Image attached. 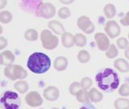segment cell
<instances>
[{
  "label": "cell",
  "instance_id": "ac0fdd59",
  "mask_svg": "<svg viewBox=\"0 0 129 109\" xmlns=\"http://www.w3.org/2000/svg\"><path fill=\"white\" fill-rule=\"evenodd\" d=\"M103 12H104V15L107 17V19H111L115 17V15L116 14V8L114 4L107 3L103 8Z\"/></svg>",
  "mask_w": 129,
  "mask_h": 109
},
{
  "label": "cell",
  "instance_id": "d6a6232c",
  "mask_svg": "<svg viewBox=\"0 0 129 109\" xmlns=\"http://www.w3.org/2000/svg\"><path fill=\"white\" fill-rule=\"evenodd\" d=\"M7 40L4 38L3 36H0V49L3 50L4 48H6L7 46Z\"/></svg>",
  "mask_w": 129,
  "mask_h": 109
},
{
  "label": "cell",
  "instance_id": "8d00e7d4",
  "mask_svg": "<svg viewBox=\"0 0 129 109\" xmlns=\"http://www.w3.org/2000/svg\"><path fill=\"white\" fill-rule=\"evenodd\" d=\"M124 55H125V58H126L127 60H129V47L127 48L126 50L124 52Z\"/></svg>",
  "mask_w": 129,
  "mask_h": 109
},
{
  "label": "cell",
  "instance_id": "4fadbf2b",
  "mask_svg": "<svg viewBox=\"0 0 129 109\" xmlns=\"http://www.w3.org/2000/svg\"><path fill=\"white\" fill-rule=\"evenodd\" d=\"M48 26L56 35L62 36L66 32V30H64V28L63 27L62 23L57 21V20H51V21L48 22Z\"/></svg>",
  "mask_w": 129,
  "mask_h": 109
},
{
  "label": "cell",
  "instance_id": "2e32d148",
  "mask_svg": "<svg viewBox=\"0 0 129 109\" xmlns=\"http://www.w3.org/2000/svg\"><path fill=\"white\" fill-rule=\"evenodd\" d=\"M114 67L120 72L123 73L129 72V64L126 60L123 58H118L115 60Z\"/></svg>",
  "mask_w": 129,
  "mask_h": 109
},
{
  "label": "cell",
  "instance_id": "3957f363",
  "mask_svg": "<svg viewBox=\"0 0 129 109\" xmlns=\"http://www.w3.org/2000/svg\"><path fill=\"white\" fill-rule=\"evenodd\" d=\"M0 103L3 109H19L21 106V99L16 92L7 91L2 95Z\"/></svg>",
  "mask_w": 129,
  "mask_h": 109
},
{
  "label": "cell",
  "instance_id": "44dd1931",
  "mask_svg": "<svg viewBox=\"0 0 129 109\" xmlns=\"http://www.w3.org/2000/svg\"><path fill=\"white\" fill-rule=\"evenodd\" d=\"M75 96L77 100L80 103H88L89 100H90V98H89V91H87L86 90H84V89L80 90Z\"/></svg>",
  "mask_w": 129,
  "mask_h": 109
},
{
  "label": "cell",
  "instance_id": "277c9868",
  "mask_svg": "<svg viewBox=\"0 0 129 109\" xmlns=\"http://www.w3.org/2000/svg\"><path fill=\"white\" fill-rule=\"evenodd\" d=\"M4 75L12 81L23 80L27 78V73L19 65H9L4 69Z\"/></svg>",
  "mask_w": 129,
  "mask_h": 109
},
{
  "label": "cell",
  "instance_id": "5b68a950",
  "mask_svg": "<svg viewBox=\"0 0 129 109\" xmlns=\"http://www.w3.org/2000/svg\"><path fill=\"white\" fill-rule=\"evenodd\" d=\"M40 40H41L43 48L48 50L54 49V48L57 47L59 43L57 36L53 35L52 33V32L48 29H44L41 32Z\"/></svg>",
  "mask_w": 129,
  "mask_h": 109
},
{
  "label": "cell",
  "instance_id": "f546056e",
  "mask_svg": "<svg viewBox=\"0 0 129 109\" xmlns=\"http://www.w3.org/2000/svg\"><path fill=\"white\" fill-rule=\"evenodd\" d=\"M117 46H118L121 49H127V48L129 47V43L128 40L125 38V37H120L116 41Z\"/></svg>",
  "mask_w": 129,
  "mask_h": 109
},
{
  "label": "cell",
  "instance_id": "484cf974",
  "mask_svg": "<svg viewBox=\"0 0 129 109\" xmlns=\"http://www.w3.org/2000/svg\"><path fill=\"white\" fill-rule=\"evenodd\" d=\"M118 54H119L118 48H116V46L114 44H111V46H110V48H108V50L106 51V56L110 59L115 58V57L118 56Z\"/></svg>",
  "mask_w": 129,
  "mask_h": 109
},
{
  "label": "cell",
  "instance_id": "ba28073f",
  "mask_svg": "<svg viewBox=\"0 0 129 109\" xmlns=\"http://www.w3.org/2000/svg\"><path fill=\"white\" fill-rule=\"evenodd\" d=\"M94 40L100 51H107L111 46L110 40L107 35L102 33V32H96L94 35Z\"/></svg>",
  "mask_w": 129,
  "mask_h": 109
},
{
  "label": "cell",
  "instance_id": "cb8c5ba5",
  "mask_svg": "<svg viewBox=\"0 0 129 109\" xmlns=\"http://www.w3.org/2000/svg\"><path fill=\"white\" fill-rule=\"evenodd\" d=\"M78 59L81 63H87L90 59V55L86 50H81L78 54Z\"/></svg>",
  "mask_w": 129,
  "mask_h": 109
},
{
  "label": "cell",
  "instance_id": "f1b7e54d",
  "mask_svg": "<svg viewBox=\"0 0 129 109\" xmlns=\"http://www.w3.org/2000/svg\"><path fill=\"white\" fill-rule=\"evenodd\" d=\"M80 83L82 89H84V90H88V89H90V87L92 86L93 81L90 78H89V77H85V78L82 79Z\"/></svg>",
  "mask_w": 129,
  "mask_h": 109
},
{
  "label": "cell",
  "instance_id": "d4e9b609",
  "mask_svg": "<svg viewBox=\"0 0 129 109\" xmlns=\"http://www.w3.org/2000/svg\"><path fill=\"white\" fill-rule=\"evenodd\" d=\"M12 15L8 11H3L0 12V22L3 23H8L11 21Z\"/></svg>",
  "mask_w": 129,
  "mask_h": 109
},
{
  "label": "cell",
  "instance_id": "52a82bcc",
  "mask_svg": "<svg viewBox=\"0 0 129 109\" xmlns=\"http://www.w3.org/2000/svg\"><path fill=\"white\" fill-rule=\"evenodd\" d=\"M77 25H78L79 29L84 32V33L86 34H91L92 32H94L95 29L94 24L90 21V18L86 15H82L79 17L78 21H77Z\"/></svg>",
  "mask_w": 129,
  "mask_h": 109
},
{
  "label": "cell",
  "instance_id": "e575fe53",
  "mask_svg": "<svg viewBox=\"0 0 129 109\" xmlns=\"http://www.w3.org/2000/svg\"><path fill=\"white\" fill-rule=\"evenodd\" d=\"M7 0H0V10H3L7 6Z\"/></svg>",
  "mask_w": 129,
  "mask_h": 109
},
{
  "label": "cell",
  "instance_id": "9a60e30c",
  "mask_svg": "<svg viewBox=\"0 0 129 109\" xmlns=\"http://www.w3.org/2000/svg\"><path fill=\"white\" fill-rule=\"evenodd\" d=\"M53 66L57 71L64 70L68 66V59L64 57H58L54 60Z\"/></svg>",
  "mask_w": 129,
  "mask_h": 109
},
{
  "label": "cell",
  "instance_id": "836d02e7",
  "mask_svg": "<svg viewBox=\"0 0 129 109\" xmlns=\"http://www.w3.org/2000/svg\"><path fill=\"white\" fill-rule=\"evenodd\" d=\"M79 109H97V108L92 103L88 102V103H85Z\"/></svg>",
  "mask_w": 129,
  "mask_h": 109
},
{
  "label": "cell",
  "instance_id": "8992f818",
  "mask_svg": "<svg viewBox=\"0 0 129 109\" xmlns=\"http://www.w3.org/2000/svg\"><path fill=\"white\" fill-rule=\"evenodd\" d=\"M37 15L44 19H51L56 14V8L50 3H40L37 8Z\"/></svg>",
  "mask_w": 129,
  "mask_h": 109
},
{
  "label": "cell",
  "instance_id": "d6986e66",
  "mask_svg": "<svg viewBox=\"0 0 129 109\" xmlns=\"http://www.w3.org/2000/svg\"><path fill=\"white\" fill-rule=\"evenodd\" d=\"M115 109H129V99L126 98H119L114 103Z\"/></svg>",
  "mask_w": 129,
  "mask_h": 109
},
{
  "label": "cell",
  "instance_id": "7402d4cb",
  "mask_svg": "<svg viewBox=\"0 0 129 109\" xmlns=\"http://www.w3.org/2000/svg\"><path fill=\"white\" fill-rule=\"evenodd\" d=\"M24 37H25L26 40H29V41H35V40L38 39V33L36 29L30 28V29H27L25 32Z\"/></svg>",
  "mask_w": 129,
  "mask_h": 109
},
{
  "label": "cell",
  "instance_id": "7c38bea8",
  "mask_svg": "<svg viewBox=\"0 0 129 109\" xmlns=\"http://www.w3.org/2000/svg\"><path fill=\"white\" fill-rule=\"evenodd\" d=\"M0 59H1V65L3 66H9L12 65L15 60V57L10 50L3 51L0 54Z\"/></svg>",
  "mask_w": 129,
  "mask_h": 109
},
{
  "label": "cell",
  "instance_id": "603a6c76",
  "mask_svg": "<svg viewBox=\"0 0 129 109\" xmlns=\"http://www.w3.org/2000/svg\"><path fill=\"white\" fill-rule=\"evenodd\" d=\"M75 45L78 47H83L86 44L87 40L86 37L82 33H77L75 36Z\"/></svg>",
  "mask_w": 129,
  "mask_h": 109
},
{
  "label": "cell",
  "instance_id": "ab89813d",
  "mask_svg": "<svg viewBox=\"0 0 129 109\" xmlns=\"http://www.w3.org/2000/svg\"><path fill=\"white\" fill-rule=\"evenodd\" d=\"M40 109H43V108H40Z\"/></svg>",
  "mask_w": 129,
  "mask_h": 109
},
{
  "label": "cell",
  "instance_id": "9c48e42d",
  "mask_svg": "<svg viewBox=\"0 0 129 109\" xmlns=\"http://www.w3.org/2000/svg\"><path fill=\"white\" fill-rule=\"evenodd\" d=\"M104 31L106 32V34L111 39L116 38L120 34V27L115 20H109L106 23L104 28Z\"/></svg>",
  "mask_w": 129,
  "mask_h": 109
},
{
  "label": "cell",
  "instance_id": "5bb4252c",
  "mask_svg": "<svg viewBox=\"0 0 129 109\" xmlns=\"http://www.w3.org/2000/svg\"><path fill=\"white\" fill-rule=\"evenodd\" d=\"M61 43L64 48H71L75 44V37L70 32H66L61 36Z\"/></svg>",
  "mask_w": 129,
  "mask_h": 109
},
{
  "label": "cell",
  "instance_id": "7a4b0ae2",
  "mask_svg": "<svg viewBox=\"0 0 129 109\" xmlns=\"http://www.w3.org/2000/svg\"><path fill=\"white\" fill-rule=\"evenodd\" d=\"M27 66L32 73L41 74L49 70L51 67V60L45 53L34 52L28 58Z\"/></svg>",
  "mask_w": 129,
  "mask_h": 109
},
{
  "label": "cell",
  "instance_id": "e0dca14e",
  "mask_svg": "<svg viewBox=\"0 0 129 109\" xmlns=\"http://www.w3.org/2000/svg\"><path fill=\"white\" fill-rule=\"evenodd\" d=\"M89 98H90V100L93 103H99L103 100V96L99 91L97 90L96 88L93 87L89 91Z\"/></svg>",
  "mask_w": 129,
  "mask_h": 109
},
{
  "label": "cell",
  "instance_id": "74e56055",
  "mask_svg": "<svg viewBox=\"0 0 129 109\" xmlns=\"http://www.w3.org/2000/svg\"><path fill=\"white\" fill-rule=\"evenodd\" d=\"M52 109H58V108H56V107H54V108H52Z\"/></svg>",
  "mask_w": 129,
  "mask_h": 109
},
{
  "label": "cell",
  "instance_id": "8fae6325",
  "mask_svg": "<svg viewBox=\"0 0 129 109\" xmlns=\"http://www.w3.org/2000/svg\"><path fill=\"white\" fill-rule=\"evenodd\" d=\"M60 91L57 87L50 86L44 90V97L48 101H56L59 98Z\"/></svg>",
  "mask_w": 129,
  "mask_h": 109
},
{
  "label": "cell",
  "instance_id": "30bf717a",
  "mask_svg": "<svg viewBox=\"0 0 129 109\" xmlns=\"http://www.w3.org/2000/svg\"><path fill=\"white\" fill-rule=\"evenodd\" d=\"M25 102L30 107H36L43 103V99L37 91H31L25 96Z\"/></svg>",
  "mask_w": 129,
  "mask_h": 109
},
{
  "label": "cell",
  "instance_id": "83f0119b",
  "mask_svg": "<svg viewBox=\"0 0 129 109\" xmlns=\"http://www.w3.org/2000/svg\"><path fill=\"white\" fill-rule=\"evenodd\" d=\"M70 15H71L70 10L66 7L60 8L59 11H58V16L60 19H67V18L70 17Z\"/></svg>",
  "mask_w": 129,
  "mask_h": 109
},
{
  "label": "cell",
  "instance_id": "f35d334b",
  "mask_svg": "<svg viewBox=\"0 0 129 109\" xmlns=\"http://www.w3.org/2000/svg\"><path fill=\"white\" fill-rule=\"evenodd\" d=\"M128 38H129V33H128Z\"/></svg>",
  "mask_w": 129,
  "mask_h": 109
},
{
  "label": "cell",
  "instance_id": "d590c367",
  "mask_svg": "<svg viewBox=\"0 0 129 109\" xmlns=\"http://www.w3.org/2000/svg\"><path fill=\"white\" fill-rule=\"evenodd\" d=\"M60 3H61L63 4H66V5H69V4H71L74 2V0H59Z\"/></svg>",
  "mask_w": 129,
  "mask_h": 109
},
{
  "label": "cell",
  "instance_id": "4dcf8cb0",
  "mask_svg": "<svg viewBox=\"0 0 129 109\" xmlns=\"http://www.w3.org/2000/svg\"><path fill=\"white\" fill-rule=\"evenodd\" d=\"M119 94L121 96H128L129 95V85L127 83H123L121 85L119 89Z\"/></svg>",
  "mask_w": 129,
  "mask_h": 109
},
{
  "label": "cell",
  "instance_id": "1f68e13d",
  "mask_svg": "<svg viewBox=\"0 0 129 109\" xmlns=\"http://www.w3.org/2000/svg\"><path fill=\"white\" fill-rule=\"evenodd\" d=\"M120 23L123 24V26H129V11L127 12L124 17L120 19Z\"/></svg>",
  "mask_w": 129,
  "mask_h": 109
},
{
  "label": "cell",
  "instance_id": "ffe728a7",
  "mask_svg": "<svg viewBox=\"0 0 129 109\" xmlns=\"http://www.w3.org/2000/svg\"><path fill=\"white\" fill-rule=\"evenodd\" d=\"M15 89L17 91H19V93H21V94H24V93H26L27 91H28V84L27 82L23 80H19L18 82H16L15 83V86H14Z\"/></svg>",
  "mask_w": 129,
  "mask_h": 109
},
{
  "label": "cell",
  "instance_id": "6da1fadb",
  "mask_svg": "<svg viewBox=\"0 0 129 109\" xmlns=\"http://www.w3.org/2000/svg\"><path fill=\"white\" fill-rule=\"evenodd\" d=\"M95 80L99 87L106 93L114 92L119 86V77L111 68H106L96 74Z\"/></svg>",
  "mask_w": 129,
  "mask_h": 109
},
{
  "label": "cell",
  "instance_id": "4316f807",
  "mask_svg": "<svg viewBox=\"0 0 129 109\" xmlns=\"http://www.w3.org/2000/svg\"><path fill=\"white\" fill-rule=\"evenodd\" d=\"M82 86H81V83L78 82H74L73 83H71V85L70 86V88H69V91L71 95H76L78 94V92L82 90Z\"/></svg>",
  "mask_w": 129,
  "mask_h": 109
}]
</instances>
